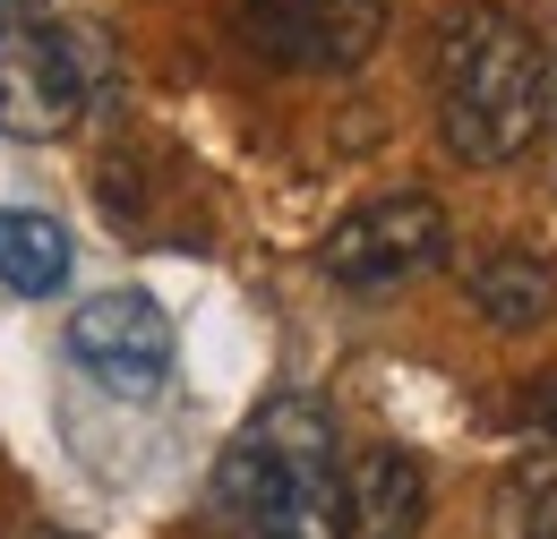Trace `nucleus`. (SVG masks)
<instances>
[{"label":"nucleus","mask_w":557,"mask_h":539,"mask_svg":"<svg viewBox=\"0 0 557 539\" xmlns=\"http://www.w3.org/2000/svg\"><path fill=\"white\" fill-rule=\"evenodd\" d=\"M429 86H437V137L446 154L463 163H515L541 121H549V52L523 17L506 9H455L437 26V52H429Z\"/></svg>","instance_id":"obj_1"},{"label":"nucleus","mask_w":557,"mask_h":539,"mask_svg":"<svg viewBox=\"0 0 557 539\" xmlns=\"http://www.w3.org/2000/svg\"><path fill=\"white\" fill-rule=\"evenodd\" d=\"M223 514H240L258 539H335V497H344V463H335V419L309 394H275L214 472Z\"/></svg>","instance_id":"obj_2"},{"label":"nucleus","mask_w":557,"mask_h":539,"mask_svg":"<svg viewBox=\"0 0 557 539\" xmlns=\"http://www.w3.org/2000/svg\"><path fill=\"white\" fill-rule=\"evenodd\" d=\"M103 95H112V52L95 26H52V17L0 26V129L9 137L26 146L70 137Z\"/></svg>","instance_id":"obj_3"},{"label":"nucleus","mask_w":557,"mask_h":539,"mask_svg":"<svg viewBox=\"0 0 557 539\" xmlns=\"http://www.w3.org/2000/svg\"><path fill=\"white\" fill-rule=\"evenodd\" d=\"M446 205L420 198V189H395V198H369L351 205L344 223L318 240V266L326 283H344V291H395V283H412V274L446 266Z\"/></svg>","instance_id":"obj_4"},{"label":"nucleus","mask_w":557,"mask_h":539,"mask_svg":"<svg viewBox=\"0 0 557 539\" xmlns=\"http://www.w3.org/2000/svg\"><path fill=\"white\" fill-rule=\"evenodd\" d=\"M240 35L275 68H326L344 77L377 52L386 0H240Z\"/></svg>","instance_id":"obj_5"},{"label":"nucleus","mask_w":557,"mask_h":539,"mask_svg":"<svg viewBox=\"0 0 557 539\" xmlns=\"http://www.w3.org/2000/svg\"><path fill=\"white\" fill-rule=\"evenodd\" d=\"M70 360L112 394H154L172 368V317L154 291H95L70 317Z\"/></svg>","instance_id":"obj_6"},{"label":"nucleus","mask_w":557,"mask_h":539,"mask_svg":"<svg viewBox=\"0 0 557 539\" xmlns=\"http://www.w3.org/2000/svg\"><path fill=\"white\" fill-rule=\"evenodd\" d=\"M429 523V479L404 446H377L344 463V497H335V539H420Z\"/></svg>","instance_id":"obj_7"},{"label":"nucleus","mask_w":557,"mask_h":539,"mask_svg":"<svg viewBox=\"0 0 557 539\" xmlns=\"http://www.w3.org/2000/svg\"><path fill=\"white\" fill-rule=\"evenodd\" d=\"M70 283V231L52 214H26V205H0V291L17 300H52Z\"/></svg>","instance_id":"obj_8"},{"label":"nucleus","mask_w":557,"mask_h":539,"mask_svg":"<svg viewBox=\"0 0 557 539\" xmlns=\"http://www.w3.org/2000/svg\"><path fill=\"white\" fill-rule=\"evenodd\" d=\"M472 300H481L488 326L523 335V326H541V317H549V266H541L532 249H497V258L472 266Z\"/></svg>","instance_id":"obj_9"},{"label":"nucleus","mask_w":557,"mask_h":539,"mask_svg":"<svg viewBox=\"0 0 557 539\" xmlns=\"http://www.w3.org/2000/svg\"><path fill=\"white\" fill-rule=\"evenodd\" d=\"M488 531L497 539H557V472H515L497 488Z\"/></svg>","instance_id":"obj_10"},{"label":"nucleus","mask_w":557,"mask_h":539,"mask_svg":"<svg viewBox=\"0 0 557 539\" xmlns=\"http://www.w3.org/2000/svg\"><path fill=\"white\" fill-rule=\"evenodd\" d=\"M523 419H532L541 437H557V377H541V386H523Z\"/></svg>","instance_id":"obj_11"},{"label":"nucleus","mask_w":557,"mask_h":539,"mask_svg":"<svg viewBox=\"0 0 557 539\" xmlns=\"http://www.w3.org/2000/svg\"><path fill=\"white\" fill-rule=\"evenodd\" d=\"M35 9H44V0H0V17H35Z\"/></svg>","instance_id":"obj_12"}]
</instances>
